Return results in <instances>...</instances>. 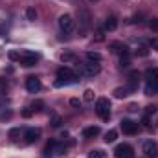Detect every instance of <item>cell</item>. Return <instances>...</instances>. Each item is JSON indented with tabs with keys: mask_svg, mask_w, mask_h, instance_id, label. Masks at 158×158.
Here are the masks:
<instances>
[{
	"mask_svg": "<svg viewBox=\"0 0 158 158\" xmlns=\"http://www.w3.org/2000/svg\"><path fill=\"white\" fill-rule=\"evenodd\" d=\"M147 85H145V94L147 96H156L158 94V68H149L145 72Z\"/></svg>",
	"mask_w": 158,
	"mask_h": 158,
	"instance_id": "cell-1",
	"label": "cell"
},
{
	"mask_svg": "<svg viewBox=\"0 0 158 158\" xmlns=\"http://www.w3.org/2000/svg\"><path fill=\"white\" fill-rule=\"evenodd\" d=\"M57 77H59V81H55V86H63L66 83H76L79 79L77 74L74 70H70V68H59L57 70Z\"/></svg>",
	"mask_w": 158,
	"mask_h": 158,
	"instance_id": "cell-2",
	"label": "cell"
},
{
	"mask_svg": "<svg viewBox=\"0 0 158 158\" xmlns=\"http://www.w3.org/2000/svg\"><path fill=\"white\" fill-rule=\"evenodd\" d=\"M96 114L101 119H109L110 118V101L107 98H99L96 101Z\"/></svg>",
	"mask_w": 158,
	"mask_h": 158,
	"instance_id": "cell-3",
	"label": "cell"
},
{
	"mask_svg": "<svg viewBox=\"0 0 158 158\" xmlns=\"http://www.w3.org/2000/svg\"><path fill=\"white\" fill-rule=\"evenodd\" d=\"M59 28H61L63 33H72L74 28H76V20H74V17L68 15V13L61 15V17H59Z\"/></svg>",
	"mask_w": 158,
	"mask_h": 158,
	"instance_id": "cell-4",
	"label": "cell"
},
{
	"mask_svg": "<svg viewBox=\"0 0 158 158\" xmlns=\"http://www.w3.org/2000/svg\"><path fill=\"white\" fill-rule=\"evenodd\" d=\"M39 61V55L37 53H33V52H30V50H24V52H20V57H19V63L22 64V66H26V68H30V66H35V63Z\"/></svg>",
	"mask_w": 158,
	"mask_h": 158,
	"instance_id": "cell-5",
	"label": "cell"
},
{
	"mask_svg": "<svg viewBox=\"0 0 158 158\" xmlns=\"http://www.w3.org/2000/svg\"><path fill=\"white\" fill-rule=\"evenodd\" d=\"M101 72V66H99V63H85V64H81V74L83 76H86V77H94V76H98Z\"/></svg>",
	"mask_w": 158,
	"mask_h": 158,
	"instance_id": "cell-6",
	"label": "cell"
},
{
	"mask_svg": "<svg viewBox=\"0 0 158 158\" xmlns=\"http://www.w3.org/2000/svg\"><path fill=\"white\" fill-rule=\"evenodd\" d=\"M66 149H64V145L63 143H59V142H55V140H52V142H48L46 143V147H44V155L46 156H52V155H63Z\"/></svg>",
	"mask_w": 158,
	"mask_h": 158,
	"instance_id": "cell-7",
	"label": "cell"
},
{
	"mask_svg": "<svg viewBox=\"0 0 158 158\" xmlns=\"http://www.w3.org/2000/svg\"><path fill=\"white\" fill-rule=\"evenodd\" d=\"M121 131H123V134H127V136H134V134H138V123H134V121H131V119H121Z\"/></svg>",
	"mask_w": 158,
	"mask_h": 158,
	"instance_id": "cell-8",
	"label": "cell"
},
{
	"mask_svg": "<svg viewBox=\"0 0 158 158\" xmlns=\"http://www.w3.org/2000/svg\"><path fill=\"white\" fill-rule=\"evenodd\" d=\"M114 156L116 158H132V147L129 143H119L118 147L114 149Z\"/></svg>",
	"mask_w": 158,
	"mask_h": 158,
	"instance_id": "cell-9",
	"label": "cell"
},
{
	"mask_svg": "<svg viewBox=\"0 0 158 158\" xmlns=\"http://www.w3.org/2000/svg\"><path fill=\"white\" fill-rule=\"evenodd\" d=\"M143 153L147 158H156L158 156V143L153 142V140H147L143 143Z\"/></svg>",
	"mask_w": 158,
	"mask_h": 158,
	"instance_id": "cell-10",
	"label": "cell"
},
{
	"mask_svg": "<svg viewBox=\"0 0 158 158\" xmlns=\"http://www.w3.org/2000/svg\"><path fill=\"white\" fill-rule=\"evenodd\" d=\"M39 138H40V129H33V127L26 129V132H24V140H26V143H35Z\"/></svg>",
	"mask_w": 158,
	"mask_h": 158,
	"instance_id": "cell-11",
	"label": "cell"
},
{
	"mask_svg": "<svg viewBox=\"0 0 158 158\" xmlns=\"http://www.w3.org/2000/svg\"><path fill=\"white\" fill-rule=\"evenodd\" d=\"M40 79L39 77H35V76H31V77H28L26 79V90L28 92H31V94H35V92H39L40 90Z\"/></svg>",
	"mask_w": 158,
	"mask_h": 158,
	"instance_id": "cell-12",
	"label": "cell"
},
{
	"mask_svg": "<svg viewBox=\"0 0 158 158\" xmlns=\"http://www.w3.org/2000/svg\"><path fill=\"white\" fill-rule=\"evenodd\" d=\"M109 50H110L112 53H119V55H127V53H129V48H127L123 42H118V40L110 42V44H109Z\"/></svg>",
	"mask_w": 158,
	"mask_h": 158,
	"instance_id": "cell-13",
	"label": "cell"
},
{
	"mask_svg": "<svg viewBox=\"0 0 158 158\" xmlns=\"http://www.w3.org/2000/svg\"><path fill=\"white\" fill-rule=\"evenodd\" d=\"M116 28H118V19H116V17L105 19V22H103V30H105V31H114Z\"/></svg>",
	"mask_w": 158,
	"mask_h": 158,
	"instance_id": "cell-14",
	"label": "cell"
},
{
	"mask_svg": "<svg viewBox=\"0 0 158 158\" xmlns=\"http://www.w3.org/2000/svg\"><path fill=\"white\" fill-rule=\"evenodd\" d=\"M99 134V127L98 125H90L83 131V138H96Z\"/></svg>",
	"mask_w": 158,
	"mask_h": 158,
	"instance_id": "cell-15",
	"label": "cell"
},
{
	"mask_svg": "<svg viewBox=\"0 0 158 158\" xmlns=\"http://www.w3.org/2000/svg\"><path fill=\"white\" fill-rule=\"evenodd\" d=\"M134 88H136L134 85H131V86H123V88H116V90H114V96H116L118 99L127 98V96H129V92H131V90H134Z\"/></svg>",
	"mask_w": 158,
	"mask_h": 158,
	"instance_id": "cell-16",
	"label": "cell"
},
{
	"mask_svg": "<svg viewBox=\"0 0 158 158\" xmlns=\"http://www.w3.org/2000/svg\"><path fill=\"white\" fill-rule=\"evenodd\" d=\"M79 13H81V22H83V26H88V22H90V13L85 9V7H81V4H79Z\"/></svg>",
	"mask_w": 158,
	"mask_h": 158,
	"instance_id": "cell-17",
	"label": "cell"
},
{
	"mask_svg": "<svg viewBox=\"0 0 158 158\" xmlns=\"http://www.w3.org/2000/svg\"><path fill=\"white\" fill-rule=\"evenodd\" d=\"M77 57H76V53L74 52H64V53H61V61L64 63V64H68V63H74Z\"/></svg>",
	"mask_w": 158,
	"mask_h": 158,
	"instance_id": "cell-18",
	"label": "cell"
},
{
	"mask_svg": "<svg viewBox=\"0 0 158 158\" xmlns=\"http://www.w3.org/2000/svg\"><path fill=\"white\" fill-rule=\"evenodd\" d=\"M116 138H118V131H114V129L107 131V134H105V142H107V143H112V142H116Z\"/></svg>",
	"mask_w": 158,
	"mask_h": 158,
	"instance_id": "cell-19",
	"label": "cell"
},
{
	"mask_svg": "<svg viewBox=\"0 0 158 158\" xmlns=\"http://www.w3.org/2000/svg\"><path fill=\"white\" fill-rule=\"evenodd\" d=\"M86 59H88L90 63H99V61H101V55H99L98 52H86Z\"/></svg>",
	"mask_w": 158,
	"mask_h": 158,
	"instance_id": "cell-20",
	"label": "cell"
},
{
	"mask_svg": "<svg viewBox=\"0 0 158 158\" xmlns=\"http://www.w3.org/2000/svg\"><path fill=\"white\" fill-rule=\"evenodd\" d=\"M33 112H40L42 109H44V101H40V99H35L33 103H31V107H30Z\"/></svg>",
	"mask_w": 158,
	"mask_h": 158,
	"instance_id": "cell-21",
	"label": "cell"
},
{
	"mask_svg": "<svg viewBox=\"0 0 158 158\" xmlns=\"http://www.w3.org/2000/svg\"><path fill=\"white\" fill-rule=\"evenodd\" d=\"M83 99H85L86 103H90V101H94V90H90V88H86V90H85V94H83Z\"/></svg>",
	"mask_w": 158,
	"mask_h": 158,
	"instance_id": "cell-22",
	"label": "cell"
},
{
	"mask_svg": "<svg viewBox=\"0 0 158 158\" xmlns=\"http://www.w3.org/2000/svg\"><path fill=\"white\" fill-rule=\"evenodd\" d=\"M26 19H28V20H35V19H37V11H35L33 7H28V9H26Z\"/></svg>",
	"mask_w": 158,
	"mask_h": 158,
	"instance_id": "cell-23",
	"label": "cell"
},
{
	"mask_svg": "<svg viewBox=\"0 0 158 158\" xmlns=\"http://www.w3.org/2000/svg\"><path fill=\"white\" fill-rule=\"evenodd\" d=\"M9 138H11L13 142H17V140L20 138V129H17V127L11 129V131H9Z\"/></svg>",
	"mask_w": 158,
	"mask_h": 158,
	"instance_id": "cell-24",
	"label": "cell"
},
{
	"mask_svg": "<svg viewBox=\"0 0 158 158\" xmlns=\"http://www.w3.org/2000/svg\"><path fill=\"white\" fill-rule=\"evenodd\" d=\"M149 28L155 31V33H158V19L155 17V19H149Z\"/></svg>",
	"mask_w": 158,
	"mask_h": 158,
	"instance_id": "cell-25",
	"label": "cell"
},
{
	"mask_svg": "<svg viewBox=\"0 0 158 158\" xmlns=\"http://www.w3.org/2000/svg\"><path fill=\"white\" fill-rule=\"evenodd\" d=\"M103 151H99V149H96V151H90L88 153V158H103Z\"/></svg>",
	"mask_w": 158,
	"mask_h": 158,
	"instance_id": "cell-26",
	"label": "cell"
},
{
	"mask_svg": "<svg viewBox=\"0 0 158 158\" xmlns=\"http://www.w3.org/2000/svg\"><path fill=\"white\" fill-rule=\"evenodd\" d=\"M61 123H63V119L59 118V116H53L52 118V127H61Z\"/></svg>",
	"mask_w": 158,
	"mask_h": 158,
	"instance_id": "cell-27",
	"label": "cell"
},
{
	"mask_svg": "<svg viewBox=\"0 0 158 158\" xmlns=\"http://www.w3.org/2000/svg\"><path fill=\"white\" fill-rule=\"evenodd\" d=\"M149 46H151L153 50H158V37H153V39H149Z\"/></svg>",
	"mask_w": 158,
	"mask_h": 158,
	"instance_id": "cell-28",
	"label": "cell"
},
{
	"mask_svg": "<svg viewBox=\"0 0 158 158\" xmlns=\"http://www.w3.org/2000/svg\"><path fill=\"white\" fill-rule=\"evenodd\" d=\"M19 57H20V52H9V59L19 61Z\"/></svg>",
	"mask_w": 158,
	"mask_h": 158,
	"instance_id": "cell-29",
	"label": "cell"
},
{
	"mask_svg": "<svg viewBox=\"0 0 158 158\" xmlns=\"http://www.w3.org/2000/svg\"><path fill=\"white\" fill-rule=\"evenodd\" d=\"M136 53H138L140 57H145V55H149V50H145V48H140V50H138Z\"/></svg>",
	"mask_w": 158,
	"mask_h": 158,
	"instance_id": "cell-30",
	"label": "cell"
},
{
	"mask_svg": "<svg viewBox=\"0 0 158 158\" xmlns=\"http://www.w3.org/2000/svg\"><path fill=\"white\" fill-rule=\"evenodd\" d=\"M129 77H131V81H138V77H140V74H138V72L134 70V72H131V76H129Z\"/></svg>",
	"mask_w": 158,
	"mask_h": 158,
	"instance_id": "cell-31",
	"label": "cell"
},
{
	"mask_svg": "<svg viewBox=\"0 0 158 158\" xmlns=\"http://www.w3.org/2000/svg\"><path fill=\"white\" fill-rule=\"evenodd\" d=\"M31 114H33V110H31V109H26V110L22 112V116H24V118H30Z\"/></svg>",
	"mask_w": 158,
	"mask_h": 158,
	"instance_id": "cell-32",
	"label": "cell"
},
{
	"mask_svg": "<svg viewBox=\"0 0 158 158\" xmlns=\"http://www.w3.org/2000/svg\"><path fill=\"white\" fill-rule=\"evenodd\" d=\"M70 105H72V107H81L79 99H76V98H74V99H70Z\"/></svg>",
	"mask_w": 158,
	"mask_h": 158,
	"instance_id": "cell-33",
	"label": "cell"
}]
</instances>
